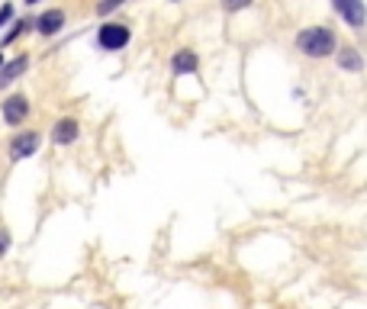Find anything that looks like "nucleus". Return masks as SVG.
I'll return each instance as SVG.
<instances>
[{
    "instance_id": "4468645a",
    "label": "nucleus",
    "mask_w": 367,
    "mask_h": 309,
    "mask_svg": "<svg viewBox=\"0 0 367 309\" xmlns=\"http://www.w3.org/2000/svg\"><path fill=\"white\" fill-rule=\"evenodd\" d=\"M10 20H13V3H3V7H0V29H3Z\"/></svg>"
},
{
    "instance_id": "7ed1b4c3",
    "label": "nucleus",
    "mask_w": 367,
    "mask_h": 309,
    "mask_svg": "<svg viewBox=\"0 0 367 309\" xmlns=\"http://www.w3.org/2000/svg\"><path fill=\"white\" fill-rule=\"evenodd\" d=\"M332 10L345 20V26H351L354 33H361L367 26V3L364 0H332Z\"/></svg>"
},
{
    "instance_id": "0eeeda50",
    "label": "nucleus",
    "mask_w": 367,
    "mask_h": 309,
    "mask_svg": "<svg viewBox=\"0 0 367 309\" xmlns=\"http://www.w3.org/2000/svg\"><path fill=\"white\" fill-rule=\"evenodd\" d=\"M81 135V126H77V119H59L55 123V129H52V142L55 145H71Z\"/></svg>"
},
{
    "instance_id": "9b49d317",
    "label": "nucleus",
    "mask_w": 367,
    "mask_h": 309,
    "mask_svg": "<svg viewBox=\"0 0 367 309\" xmlns=\"http://www.w3.org/2000/svg\"><path fill=\"white\" fill-rule=\"evenodd\" d=\"M29 26H36V20H20V23H13V29H10L7 36H3V45H10V42L17 39V36L23 33V29H29Z\"/></svg>"
},
{
    "instance_id": "ddd939ff",
    "label": "nucleus",
    "mask_w": 367,
    "mask_h": 309,
    "mask_svg": "<svg viewBox=\"0 0 367 309\" xmlns=\"http://www.w3.org/2000/svg\"><path fill=\"white\" fill-rule=\"evenodd\" d=\"M126 0H100V3H97V13H100V17H107V13H113V10L117 7H123Z\"/></svg>"
},
{
    "instance_id": "20e7f679",
    "label": "nucleus",
    "mask_w": 367,
    "mask_h": 309,
    "mask_svg": "<svg viewBox=\"0 0 367 309\" xmlns=\"http://www.w3.org/2000/svg\"><path fill=\"white\" fill-rule=\"evenodd\" d=\"M0 113H3V123L20 126L26 116H29V100H26V97H20V93H13V97H7V100H3Z\"/></svg>"
},
{
    "instance_id": "423d86ee",
    "label": "nucleus",
    "mask_w": 367,
    "mask_h": 309,
    "mask_svg": "<svg viewBox=\"0 0 367 309\" xmlns=\"http://www.w3.org/2000/svg\"><path fill=\"white\" fill-rule=\"evenodd\" d=\"M61 26H65V10H45L42 17H36V29H39L42 36H55L61 33Z\"/></svg>"
},
{
    "instance_id": "f3484780",
    "label": "nucleus",
    "mask_w": 367,
    "mask_h": 309,
    "mask_svg": "<svg viewBox=\"0 0 367 309\" xmlns=\"http://www.w3.org/2000/svg\"><path fill=\"white\" fill-rule=\"evenodd\" d=\"M26 3H39V0H26Z\"/></svg>"
},
{
    "instance_id": "f8f14e48",
    "label": "nucleus",
    "mask_w": 367,
    "mask_h": 309,
    "mask_svg": "<svg viewBox=\"0 0 367 309\" xmlns=\"http://www.w3.org/2000/svg\"><path fill=\"white\" fill-rule=\"evenodd\" d=\"M255 0H223V10H229V13H239V10H248Z\"/></svg>"
},
{
    "instance_id": "9d476101",
    "label": "nucleus",
    "mask_w": 367,
    "mask_h": 309,
    "mask_svg": "<svg viewBox=\"0 0 367 309\" xmlns=\"http://www.w3.org/2000/svg\"><path fill=\"white\" fill-rule=\"evenodd\" d=\"M338 68H345V71H361L364 61H361V55L354 49H342L338 52Z\"/></svg>"
},
{
    "instance_id": "6e6552de",
    "label": "nucleus",
    "mask_w": 367,
    "mask_h": 309,
    "mask_svg": "<svg viewBox=\"0 0 367 309\" xmlns=\"http://www.w3.org/2000/svg\"><path fill=\"white\" fill-rule=\"evenodd\" d=\"M26 68H29V59H26V55H20V59H13V61H3V65H0V91H3L7 84L17 81Z\"/></svg>"
},
{
    "instance_id": "f03ea898",
    "label": "nucleus",
    "mask_w": 367,
    "mask_h": 309,
    "mask_svg": "<svg viewBox=\"0 0 367 309\" xmlns=\"http://www.w3.org/2000/svg\"><path fill=\"white\" fill-rule=\"evenodd\" d=\"M129 39H133V29L126 23H103L100 29H97V45H100L103 52H123L126 45H129Z\"/></svg>"
},
{
    "instance_id": "2eb2a0df",
    "label": "nucleus",
    "mask_w": 367,
    "mask_h": 309,
    "mask_svg": "<svg viewBox=\"0 0 367 309\" xmlns=\"http://www.w3.org/2000/svg\"><path fill=\"white\" fill-rule=\"evenodd\" d=\"M10 248V232L7 229H0V258H3V251Z\"/></svg>"
},
{
    "instance_id": "f257e3e1",
    "label": "nucleus",
    "mask_w": 367,
    "mask_h": 309,
    "mask_svg": "<svg viewBox=\"0 0 367 309\" xmlns=\"http://www.w3.org/2000/svg\"><path fill=\"white\" fill-rule=\"evenodd\" d=\"M297 49L306 59H329L338 49V39H335V33L326 29V26H306V29L297 33Z\"/></svg>"
},
{
    "instance_id": "39448f33",
    "label": "nucleus",
    "mask_w": 367,
    "mask_h": 309,
    "mask_svg": "<svg viewBox=\"0 0 367 309\" xmlns=\"http://www.w3.org/2000/svg\"><path fill=\"white\" fill-rule=\"evenodd\" d=\"M39 149V133H20L13 142H10V158H29L33 151Z\"/></svg>"
},
{
    "instance_id": "1a4fd4ad",
    "label": "nucleus",
    "mask_w": 367,
    "mask_h": 309,
    "mask_svg": "<svg viewBox=\"0 0 367 309\" xmlns=\"http://www.w3.org/2000/svg\"><path fill=\"white\" fill-rule=\"evenodd\" d=\"M171 68H174V75H193V71L200 68V59H197L190 49H181V52H174Z\"/></svg>"
},
{
    "instance_id": "dca6fc26",
    "label": "nucleus",
    "mask_w": 367,
    "mask_h": 309,
    "mask_svg": "<svg viewBox=\"0 0 367 309\" xmlns=\"http://www.w3.org/2000/svg\"><path fill=\"white\" fill-rule=\"evenodd\" d=\"M0 65H3V49H0Z\"/></svg>"
}]
</instances>
